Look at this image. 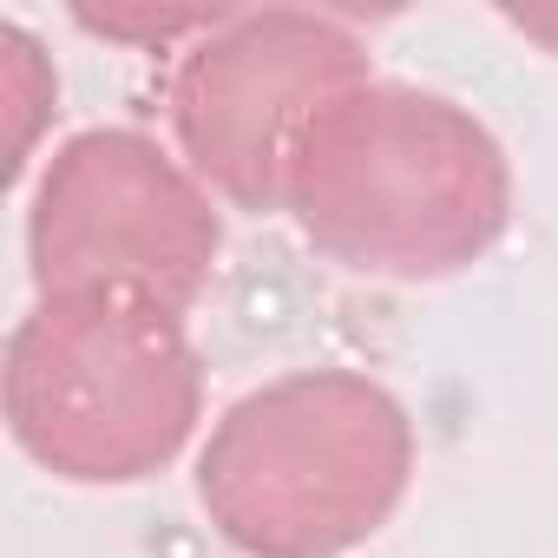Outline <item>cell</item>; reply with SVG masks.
Segmentation results:
<instances>
[{
    "mask_svg": "<svg viewBox=\"0 0 558 558\" xmlns=\"http://www.w3.org/2000/svg\"><path fill=\"white\" fill-rule=\"evenodd\" d=\"M525 40H538V47H551L558 53V8H532V14H506Z\"/></svg>",
    "mask_w": 558,
    "mask_h": 558,
    "instance_id": "ba28073f",
    "label": "cell"
},
{
    "mask_svg": "<svg viewBox=\"0 0 558 558\" xmlns=\"http://www.w3.org/2000/svg\"><path fill=\"white\" fill-rule=\"evenodd\" d=\"M0 80H8V112H14V138H8L14 165L8 171H27L40 125L60 112V73H53V60L40 53V40L21 21L0 27Z\"/></svg>",
    "mask_w": 558,
    "mask_h": 558,
    "instance_id": "8992f818",
    "label": "cell"
},
{
    "mask_svg": "<svg viewBox=\"0 0 558 558\" xmlns=\"http://www.w3.org/2000/svg\"><path fill=\"white\" fill-rule=\"evenodd\" d=\"M14 447L66 486H138L204 421V362L184 316L93 296H34L0 368Z\"/></svg>",
    "mask_w": 558,
    "mask_h": 558,
    "instance_id": "3957f363",
    "label": "cell"
},
{
    "mask_svg": "<svg viewBox=\"0 0 558 558\" xmlns=\"http://www.w3.org/2000/svg\"><path fill=\"white\" fill-rule=\"evenodd\" d=\"M283 217L316 256L368 283H440L512 223L506 145L460 99L362 80L303 138Z\"/></svg>",
    "mask_w": 558,
    "mask_h": 558,
    "instance_id": "6da1fadb",
    "label": "cell"
},
{
    "mask_svg": "<svg viewBox=\"0 0 558 558\" xmlns=\"http://www.w3.org/2000/svg\"><path fill=\"white\" fill-rule=\"evenodd\" d=\"M362 80H375V66L349 21L310 8H230L178 53L165 119L210 197L230 210H283L310 125Z\"/></svg>",
    "mask_w": 558,
    "mask_h": 558,
    "instance_id": "5b68a950",
    "label": "cell"
},
{
    "mask_svg": "<svg viewBox=\"0 0 558 558\" xmlns=\"http://www.w3.org/2000/svg\"><path fill=\"white\" fill-rule=\"evenodd\" d=\"M223 256L204 178L138 125L73 132L27 197V269L40 296H93L184 316Z\"/></svg>",
    "mask_w": 558,
    "mask_h": 558,
    "instance_id": "277c9868",
    "label": "cell"
},
{
    "mask_svg": "<svg viewBox=\"0 0 558 558\" xmlns=\"http://www.w3.org/2000/svg\"><path fill=\"white\" fill-rule=\"evenodd\" d=\"M230 8H145V0H119V8H73V21L86 34H106L119 47H145V53H165V47H191L197 34H210Z\"/></svg>",
    "mask_w": 558,
    "mask_h": 558,
    "instance_id": "52a82bcc",
    "label": "cell"
},
{
    "mask_svg": "<svg viewBox=\"0 0 558 558\" xmlns=\"http://www.w3.org/2000/svg\"><path fill=\"white\" fill-rule=\"evenodd\" d=\"M414 486L408 408L355 368H296L230 401L197 447V506L250 558H349Z\"/></svg>",
    "mask_w": 558,
    "mask_h": 558,
    "instance_id": "7a4b0ae2",
    "label": "cell"
}]
</instances>
